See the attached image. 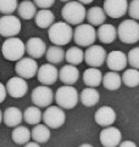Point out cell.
Returning <instances> with one entry per match:
<instances>
[{
    "instance_id": "6da1fadb",
    "label": "cell",
    "mask_w": 139,
    "mask_h": 147,
    "mask_svg": "<svg viewBox=\"0 0 139 147\" xmlns=\"http://www.w3.org/2000/svg\"><path fill=\"white\" fill-rule=\"evenodd\" d=\"M61 16L67 24H83L87 18V11L79 1H68L61 10Z\"/></svg>"
},
{
    "instance_id": "7a4b0ae2",
    "label": "cell",
    "mask_w": 139,
    "mask_h": 147,
    "mask_svg": "<svg viewBox=\"0 0 139 147\" xmlns=\"http://www.w3.org/2000/svg\"><path fill=\"white\" fill-rule=\"evenodd\" d=\"M50 41L56 46H62L66 45L71 41L73 32H72V27L66 22H56L49 28L48 32Z\"/></svg>"
},
{
    "instance_id": "3957f363",
    "label": "cell",
    "mask_w": 139,
    "mask_h": 147,
    "mask_svg": "<svg viewBox=\"0 0 139 147\" xmlns=\"http://www.w3.org/2000/svg\"><path fill=\"white\" fill-rule=\"evenodd\" d=\"M3 56L7 61H20L23 59V55L26 52V44L20 38H9L3 43L1 46Z\"/></svg>"
},
{
    "instance_id": "277c9868",
    "label": "cell",
    "mask_w": 139,
    "mask_h": 147,
    "mask_svg": "<svg viewBox=\"0 0 139 147\" xmlns=\"http://www.w3.org/2000/svg\"><path fill=\"white\" fill-rule=\"evenodd\" d=\"M56 105L62 109H72L77 106L79 101V95L73 86L63 85L57 89L55 94Z\"/></svg>"
},
{
    "instance_id": "5b68a950",
    "label": "cell",
    "mask_w": 139,
    "mask_h": 147,
    "mask_svg": "<svg viewBox=\"0 0 139 147\" xmlns=\"http://www.w3.org/2000/svg\"><path fill=\"white\" fill-rule=\"evenodd\" d=\"M117 36L125 44H134L139 40V23L134 20H125L119 24Z\"/></svg>"
},
{
    "instance_id": "8992f818",
    "label": "cell",
    "mask_w": 139,
    "mask_h": 147,
    "mask_svg": "<svg viewBox=\"0 0 139 147\" xmlns=\"http://www.w3.org/2000/svg\"><path fill=\"white\" fill-rule=\"evenodd\" d=\"M97 39V32L90 24H79L73 30V40L79 46H92Z\"/></svg>"
},
{
    "instance_id": "52a82bcc",
    "label": "cell",
    "mask_w": 139,
    "mask_h": 147,
    "mask_svg": "<svg viewBox=\"0 0 139 147\" xmlns=\"http://www.w3.org/2000/svg\"><path fill=\"white\" fill-rule=\"evenodd\" d=\"M43 120L44 124L50 129H57L65 124L66 115L63 109L59 106H50L43 113Z\"/></svg>"
},
{
    "instance_id": "ba28073f",
    "label": "cell",
    "mask_w": 139,
    "mask_h": 147,
    "mask_svg": "<svg viewBox=\"0 0 139 147\" xmlns=\"http://www.w3.org/2000/svg\"><path fill=\"white\" fill-rule=\"evenodd\" d=\"M32 102L35 105V107H50L54 100V92L49 86L45 85H39L33 89L32 91Z\"/></svg>"
},
{
    "instance_id": "9c48e42d",
    "label": "cell",
    "mask_w": 139,
    "mask_h": 147,
    "mask_svg": "<svg viewBox=\"0 0 139 147\" xmlns=\"http://www.w3.org/2000/svg\"><path fill=\"white\" fill-rule=\"evenodd\" d=\"M106 57H108L106 51L100 45L89 46L84 52V61L88 66H90V68H98L100 66H103Z\"/></svg>"
},
{
    "instance_id": "30bf717a",
    "label": "cell",
    "mask_w": 139,
    "mask_h": 147,
    "mask_svg": "<svg viewBox=\"0 0 139 147\" xmlns=\"http://www.w3.org/2000/svg\"><path fill=\"white\" fill-rule=\"evenodd\" d=\"M21 30V21L10 15V16L0 17V35L6 36V38H14L17 35Z\"/></svg>"
},
{
    "instance_id": "8fae6325",
    "label": "cell",
    "mask_w": 139,
    "mask_h": 147,
    "mask_svg": "<svg viewBox=\"0 0 139 147\" xmlns=\"http://www.w3.org/2000/svg\"><path fill=\"white\" fill-rule=\"evenodd\" d=\"M38 69L39 68L37 62L33 59H31V57H23L15 66V71L17 73V76L20 78H23V79L33 78L38 73Z\"/></svg>"
},
{
    "instance_id": "7c38bea8",
    "label": "cell",
    "mask_w": 139,
    "mask_h": 147,
    "mask_svg": "<svg viewBox=\"0 0 139 147\" xmlns=\"http://www.w3.org/2000/svg\"><path fill=\"white\" fill-rule=\"evenodd\" d=\"M129 3L126 0H106L104 1V11L111 18H120L128 12Z\"/></svg>"
},
{
    "instance_id": "4fadbf2b",
    "label": "cell",
    "mask_w": 139,
    "mask_h": 147,
    "mask_svg": "<svg viewBox=\"0 0 139 147\" xmlns=\"http://www.w3.org/2000/svg\"><path fill=\"white\" fill-rule=\"evenodd\" d=\"M5 86H6V91L9 95L15 98L23 97L28 91L27 82L20 77H14L11 79H9Z\"/></svg>"
},
{
    "instance_id": "5bb4252c",
    "label": "cell",
    "mask_w": 139,
    "mask_h": 147,
    "mask_svg": "<svg viewBox=\"0 0 139 147\" xmlns=\"http://www.w3.org/2000/svg\"><path fill=\"white\" fill-rule=\"evenodd\" d=\"M121 131L115 127L105 128L100 133V142L104 147H119L121 144Z\"/></svg>"
},
{
    "instance_id": "9a60e30c",
    "label": "cell",
    "mask_w": 139,
    "mask_h": 147,
    "mask_svg": "<svg viewBox=\"0 0 139 147\" xmlns=\"http://www.w3.org/2000/svg\"><path fill=\"white\" fill-rule=\"evenodd\" d=\"M37 77H38L39 83H42L43 85H51L54 84L57 78H59V71L56 69L55 66H52L50 63H45L39 67L38 73H37Z\"/></svg>"
},
{
    "instance_id": "2e32d148",
    "label": "cell",
    "mask_w": 139,
    "mask_h": 147,
    "mask_svg": "<svg viewBox=\"0 0 139 147\" xmlns=\"http://www.w3.org/2000/svg\"><path fill=\"white\" fill-rule=\"evenodd\" d=\"M127 63H128L127 55L119 50L111 51L108 55V57H106V65L111 69V72H120L125 69Z\"/></svg>"
},
{
    "instance_id": "e0dca14e",
    "label": "cell",
    "mask_w": 139,
    "mask_h": 147,
    "mask_svg": "<svg viewBox=\"0 0 139 147\" xmlns=\"http://www.w3.org/2000/svg\"><path fill=\"white\" fill-rule=\"evenodd\" d=\"M26 52L31 56V59H40L46 54V45L43 39L33 36L26 43Z\"/></svg>"
},
{
    "instance_id": "ac0fdd59",
    "label": "cell",
    "mask_w": 139,
    "mask_h": 147,
    "mask_svg": "<svg viewBox=\"0 0 139 147\" xmlns=\"http://www.w3.org/2000/svg\"><path fill=\"white\" fill-rule=\"evenodd\" d=\"M116 120V113L115 111L109 106H103L100 107L97 112H95V122L98 125L104 128L111 127Z\"/></svg>"
},
{
    "instance_id": "d6986e66",
    "label": "cell",
    "mask_w": 139,
    "mask_h": 147,
    "mask_svg": "<svg viewBox=\"0 0 139 147\" xmlns=\"http://www.w3.org/2000/svg\"><path fill=\"white\" fill-rule=\"evenodd\" d=\"M59 78H60V80L65 84V85L72 86L73 84L78 80L79 71L77 69V67L71 66V65L62 66V68L59 71Z\"/></svg>"
},
{
    "instance_id": "ffe728a7",
    "label": "cell",
    "mask_w": 139,
    "mask_h": 147,
    "mask_svg": "<svg viewBox=\"0 0 139 147\" xmlns=\"http://www.w3.org/2000/svg\"><path fill=\"white\" fill-rule=\"evenodd\" d=\"M3 119H4V123L6 124L7 127H10V128L16 127L17 128V127H20L21 122H22L23 114L17 107H9V108L5 109Z\"/></svg>"
},
{
    "instance_id": "44dd1931",
    "label": "cell",
    "mask_w": 139,
    "mask_h": 147,
    "mask_svg": "<svg viewBox=\"0 0 139 147\" xmlns=\"http://www.w3.org/2000/svg\"><path fill=\"white\" fill-rule=\"evenodd\" d=\"M103 74L98 68H88L83 73V82L88 88L95 89L103 83Z\"/></svg>"
},
{
    "instance_id": "7402d4cb",
    "label": "cell",
    "mask_w": 139,
    "mask_h": 147,
    "mask_svg": "<svg viewBox=\"0 0 139 147\" xmlns=\"http://www.w3.org/2000/svg\"><path fill=\"white\" fill-rule=\"evenodd\" d=\"M98 38L101 43L104 44H111L114 43L117 38V29L112 24H103L98 28Z\"/></svg>"
},
{
    "instance_id": "603a6c76",
    "label": "cell",
    "mask_w": 139,
    "mask_h": 147,
    "mask_svg": "<svg viewBox=\"0 0 139 147\" xmlns=\"http://www.w3.org/2000/svg\"><path fill=\"white\" fill-rule=\"evenodd\" d=\"M100 100V95L98 90H95L93 88H85L79 94V101L84 105L85 107H93L95 106Z\"/></svg>"
},
{
    "instance_id": "cb8c5ba5",
    "label": "cell",
    "mask_w": 139,
    "mask_h": 147,
    "mask_svg": "<svg viewBox=\"0 0 139 147\" xmlns=\"http://www.w3.org/2000/svg\"><path fill=\"white\" fill-rule=\"evenodd\" d=\"M106 20V13L103 7L94 6L87 11V21L90 26H103Z\"/></svg>"
},
{
    "instance_id": "d4e9b609",
    "label": "cell",
    "mask_w": 139,
    "mask_h": 147,
    "mask_svg": "<svg viewBox=\"0 0 139 147\" xmlns=\"http://www.w3.org/2000/svg\"><path fill=\"white\" fill-rule=\"evenodd\" d=\"M34 18H35V23L39 28H50L54 24L55 15L50 10H39Z\"/></svg>"
},
{
    "instance_id": "484cf974",
    "label": "cell",
    "mask_w": 139,
    "mask_h": 147,
    "mask_svg": "<svg viewBox=\"0 0 139 147\" xmlns=\"http://www.w3.org/2000/svg\"><path fill=\"white\" fill-rule=\"evenodd\" d=\"M17 12H18V16L21 18L31 20V18H33L37 15V6H35V4L33 1L25 0V1H21L18 4Z\"/></svg>"
},
{
    "instance_id": "4316f807",
    "label": "cell",
    "mask_w": 139,
    "mask_h": 147,
    "mask_svg": "<svg viewBox=\"0 0 139 147\" xmlns=\"http://www.w3.org/2000/svg\"><path fill=\"white\" fill-rule=\"evenodd\" d=\"M121 83H122V77L117 72H108L103 77V85L108 90L114 91L120 89Z\"/></svg>"
},
{
    "instance_id": "83f0119b",
    "label": "cell",
    "mask_w": 139,
    "mask_h": 147,
    "mask_svg": "<svg viewBox=\"0 0 139 147\" xmlns=\"http://www.w3.org/2000/svg\"><path fill=\"white\" fill-rule=\"evenodd\" d=\"M32 139L37 144H45L50 139V129L45 124H38L32 129Z\"/></svg>"
},
{
    "instance_id": "f1b7e54d",
    "label": "cell",
    "mask_w": 139,
    "mask_h": 147,
    "mask_svg": "<svg viewBox=\"0 0 139 147\" xmlns=\"http://www.w3.org/2000/svg\"><path fill=\"white\" fill-rule=\"evenodd\" d=\"M65 56H66V52L63 51L62 48L60 46H50L49 49L46 50V61L49 62L50 65H57V63H61V62L65 60Z\"/></svg>"
},
{
    "instance_id": "f546056e",
    "label": "cell",
    "mask_w": 139,
    "mask_h": 147,
    "mask_svg": "<svg viewBox=\"0 0 139 147\" xmlns=\"http://www.w3.org/2000/svg\"><path fill=\"white\" fill-rule=\"evenodd\" d=\"M23 119L27 124L31 125H38L40 123V120L43 119V114L39 107H35V106H31L25 111L23 113Z\"/></svg>"
},
{
    "instance_id": "4dcf8cb0",
    "label": "cell",
    "mask_w": 139,
    "mask_h": 147,
    "mask_svg": "<svg viewBox=\"0 0 139 147\" xmlns=\"http://www.w3.org/2000/svg\"><path fill=\"white\" fill-rule=\"evenodd\" d=\"M11 138H12L15 144H17V145H23L25 144L26 145V144L29 142V140L32 138V133L28 130V128L21 127L20 125V127L14 129Z\"/></svg>"
},
{
    "instance_id": "1f68e13d",
    "label": "cell",
    "mask_w": 139,
    "mask_h": 147,
    "mask_svg": "<svg viewBox=\"0 0 139 147\" xmlns=\"http://www.w3.org/2000/svg\"><path fill=\"white\" fill-rule=\"evenodd\" d=\"M65 60H66L71 66L79 65V63H82V61L84 60V52L82 51V49L77 48V46L70 48V49L66 51Z\"/></svg>"
},
{
    "instance_id": "d6a6232c",
    "label": "cell",
    "mask_w": 139,
    "mask_h": 147,
    "mask_svg": "<svg viewBox=\"0 0 139 147\" xmlns=\"http://www.w3.org/2000/svg\"><path fill=\"white\" fill-rule=\"evenodd\" d=\"M122 83L128 88H136L139 85V71L129 68L122 74Z\"/></svg>"
},
{
    "instance_id": "836d02e7",
    "label": "cell",
    "mask_w": 139,
    "mask_h": 147,
    "mask_svg": "<svg viewBox=\"0 0 139 147\" xmlns=\"http://www.w3.org/2000/svg\"><path fill=\"white\" fill-rule=\"evenodd\" d=\"M18 7V3L16 0H0V12L5 16H10Z\"/></svg>"
},
{
    "instance_id": "e575fe53",
    "label": "cell",
    "mask_w": 139,
    "mask_h": 147,
    "mask_svg": "<svg viewBox=\"0 0 139 147\" xmlns=\"http://www.w3.org/2000/svg\"><path fill=\"white\" fill-rule=\"evenodd\" d=\"M128 63L133 69L139 71V48H133L127 55Z\"/></svg>"
},
{
    "instance_id": "d590c367",
    "label": "cell",
    "mask_w": 139,
    "mask_h": 147,
    "mask_svg": "<svg viewBox=\"0 0 139 147\" xmlns=\"http://www.w3.org/2000/svg\"><path fill=\"white\" fill-rule=\"evenodd\" d=\"M128 15L132 20L139 21V0H133L128 5Z\"/></svg>"
},
{
    "instance_id": "8d00e7d4",
    "label": "cell",
    "mask_w": 139,
    "mask_h": 147,
    "mask_svg": "<svg viewBox=\"0 0 139 147\" xmlns=\"http://www.w3.org/2000/svg\"><path fill=\"white\" fill-rule=\"evenodd\" d=\"M33 3L35 4L37 7H40L42 10H49L55 4L54 0H35Z\"/></svg>"
},
{
    "instance_id": "74e56055",
    "label": "cell",
    "mask_w": 139,
    "mask_h": 147,
    "mask_svg": "<svg viewBox=\"0 0 139 147\" xmlns=\"http://www.w3.org/2000/svg\"><path fill=\"white\" fill-rule=\"evenodd\" d=\"M6 95H7L6 86H5L4 84L0 83V103L5 101V98H6Z\"/></svg>"
},
{
    "instance_id": "f35d334b",
    "label": "cell",
    "mask_w": 139,
    "mask_h": 147,
    "mask_svg": "<svg viewBox=\"0 0 139 147\" xmlns=\"http://www.w3.org/2000/svg\"><path fill=\"white\" fill-rule=\"evenodd\" d=\"M119 147H137V145L133 141H123V142L120 144Z\"/></svg>"
},
{
    "instance_id": "ab89813d",
    "label": "cell",
    "mask_w": 139,
    "mask_h": 147,
    "mask_svg": "<svg viewBox=\"0 0 139 147\" xmlns=\"http://www.w3.org/2000/svg\"><path fill=\"white\" fill-rule=\"evenodd\" d=\"M25 147H40L39 144H37V142H28V144H26Z\"/></svg>"
},
{
    "instance_id": "60d3db41",
    "label": "cell",
    "mask_w": 139,
    "mask_h": 147,
    "mask_svg": "<svg viewBox=\"0 0 139 147\" xmlns=\"http://www.w3.org/2000/svg\"><path fill=\"white\" fill-rule=\"evenodd\" d=\"M79 147H93V146H92V145H89V144H82Z\"/></svg>"
},
{
    "instance_id": "b9f144b4",
    "label": "cell",
    "mask_w": 139,
    "mask_h": 147,
    "mask_svg": "<svg viewBox=\"0 0 139 147\" xmlns=\"http://www.w3.org/2000/svg\"><path fill=\"white\" fill-rule=\"evenodd\" d=\"M90 3H92V1H89V0H88V1H81V4H82V5H85V4H90Z\"/></svg>"
},
{
    "instance_id": "7bdbcfd3",
    "label": "cell",
    "mask_w": 139,
    "mask_h": 147,
    "mask_svg": "<svg viewBox=\"0 0 139 147\" xmlns=\"http://www.w3.org/2000/svg\"><path fill=\"white\" fill-rule=\"evenodd\" d=\"M1 120H3V113H1V109H0V123H1Z\"/></svg>"
}]
</instances>
